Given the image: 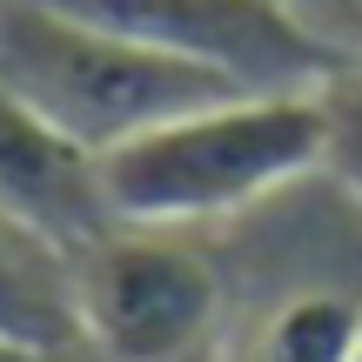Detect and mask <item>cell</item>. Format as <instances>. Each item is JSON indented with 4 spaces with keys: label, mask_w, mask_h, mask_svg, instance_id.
Returning <instances> with one entry per match:
<instances>
[{
    "label": "cell",
    "mask_w": 362,
    "mask_h": 362,
    "mask_svg": "<svg viewBox=\"0 0 362 362\" xmlns=\"http://www.w3.org/2000/svg\"><path fill=\"white\" fill-rule=\"evenodd\" d=\"M315 88L228 94V101L175 115L161 128L134 134L128 148L101 155L115 215L155 221V228H221V221L269 208L296 181H322Z\"/></svg>",
    "instance_id": "cell-1"
},
{
    "label": "cell",
    "mask_w": 362,
    "mask_h": 362,
    "mask_svg": "<svg viewBox=\"0 0 362 362\" xmlns=\"http://www.w3.org/2000/svg\"><path fill=\"white\" fill-rule=\"evenodd\" d=\"M0 81L94 155H115L134 134L208 101L248 94L202 61L88 27L47 0H0Z\"/></svg>",
    "instance_id": "cell-2"
},
{
    "label": "cell",
    "mask_w": 362,
    "mask_h": 362,
    "mask_svg": "<svg viewBox=\"0 0 362 362\" xmlns=\"http://www.w3.org/2000/svg\"><path fill=\"white\" fill-rule=\"evenodd\" d=\"M81 322L101 362H215L228 282L208 228L115 221L81 248Z\"/></svg>",
    "instance_id": "cell-3"
},
{
    "label": "cell",
    "mask_w": 362,
    "mask_h": 362,
    "mask_svg": "<svg viewBox=\"0 0 362 362\" xmlns=\"http://www.w3.org/2000/svg\"><path fill=\"white\" fill-rule=\"evenodd\" d=\"M47 7L128 34L141 47L202 61L248 94L315 88L336 67V54L309 34V21L288 0H47Z\"/></svg>",
    "instance_id": "cell-4"
},
{
    "label": "cell",
    "mask_w": 362,
    "mask_h": 362,
    "mask_svg": "<svg viewBox=\"0 0 362 362\" xmlns=\"http://www.w3.org/2000/svg\"><path fill=\"white\" fill-rule=\"evenodd\" d=\"M0 215L34 221L67 248H88L121 221L101 155L61 134L47 115H34L7 81H0Z\"/></svg>",
    "instance_id": "cell-5"
},
{
    "label": "cell",
    "mask_w": 362,
    "mask_h": 362,
    "mask_svg": "<svg viewBox=\"0 0 362 362\" xmlns=\"http://www.w3.org/2000/svg\"><path fill=\"white\" fill-rule=\"evenodd\" d=\"M0 342L13 349H88L81 322V248L34 228L21 215H0Z\"/></svg>",
    "instance_id": "cell-6"
},
{
    "label": "cell",
    "mask_w": 362,
    "mask_h": 362,
    "mask_svg": "<svg viewBox=\"0 0 362 362\" xmlns=\"http://www.w3.org/2000/svg\"><path fill=\"white\" fill-rule=\"evenodd\" d=\"M362 329V296L288 288L242 342V362H349Z\"/></svg>",
    "instance_id": "cell-7"
},
{
    "label": "cell",
    "mask_w": 362,
    "mask_h": 362,
    "mask_svg": "<svg viewBox=\"0 0 362 362\" xmlns=\"http://www.w3.org/2000/svg\"><path fill=\"white\" fill-rule=\"evenodd\" d=\"M315 101H322V181L349 208H362V61H336Z\"/></svg>",
    "instance_id": "cell-8"
},
{
    "label": "cell",
    "mask_w": 362,
    "mask_h": 362,
    "mask_svg": "<svg viewBox=\"0 0 362 362\" xmlns=\"http://www.w3.org/2000/svg\"><path fill=\"white\" fill-rule=\"evenodd\" d=\"M336 61H362V0H288Z\"/></svg>",
    "instance_id": "cell-9"
},
{
    "label": "cell",
    "mask_w": 362,
    "mask_h": 362,
    "mask_svg": "<svg viewBox=\"0 0 362 362\" xmlns=\"http://www.w3.org/2000/svg\"><path fill=\"white\" fill-rule=\"evenodd\" d=\"M0 362H101L94 349H61V356H40V349H13V342H0Z\"/></svg>",
    "instance_id": "cell-10"
},
{
    "label": "cell",
    "mask_w": 362,
    "mask_h": 362,
    "mask_svg": "<svg viewBox=\"0 0 362 362\" xmlns=\"http://www.w3.org/2000/svg\"><path fill=\"white\" fill-rule=\"evenodd\" d=\"M349 362H362V329H356V356H349Z\"/></svg>",
    "instance_id": "cell-11"
}]
</instances>
